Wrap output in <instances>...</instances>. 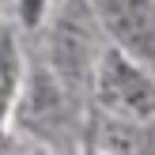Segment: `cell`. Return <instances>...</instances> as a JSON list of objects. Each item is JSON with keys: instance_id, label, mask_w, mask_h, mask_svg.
<instances>
[{"instance_id": "7a4b0ae2", "label": "cell", "mask_w": 155, "mask_h": 155, "mask_svg": "<svg viewBox=\"0 0 155 155\" xmlns=\"http://www.w3.org/2000/svg\"><path fill=\"white\" fill-rule=\"evenodd\" d=\"M91 8L110 45L155 76V0H91Z\"/></svg>"}, {"instance_id": "6da1fadb", "label": "cell", "mask_w": 155, "mask_h": 155, "mask_svg": "<svg viewBox=\"0 0 155 155\" xmlns=\"http://www.w3.org/2000/svg\"><path fill=\"white\" fill-rule=\"evenodd\" d=\"M91 80H95V95H98L102 114L155 133V76L144 64L125 57L117 45H106L95 57Z\"/></svg>"}, {"instance_id": "3957f363", "label": "cell", "mask_w": 155, "mask_h": 155, "mask_svg": "<svg viewBox=\"0 0 155 155\" xmlns=\"http://www.w3.org/2000/svg\"><path fill=\"white\" fill-rule=\"evenodd\" d=\"M95 57H98V42L91 34L87 15L80 8H68L49 34V72L68 91H80L95 72Z\"/></svg>"}, {"instance_id": "277c9868", "label": "cell", "mask_w": 155, "mask_h": 155, "mask_svg": "<svg viewBox=\"0 0 155 155\" xmlns=\"http://www.w3.org/2000/svg\"><path fill=\"white\" fill-rule=\"evenodd\" d=\"M15 87H19V49H15V38L0 27V133L15 102Z\"/></svg>"}]
</instances>
